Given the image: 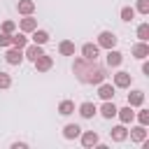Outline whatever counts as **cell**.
<instances>
[{
  "instance_id": "6da1fadb",
  "label": "cell",
  "mask_w": 149,
  "mask_h": 149,
  "mask_svg": "<svg viewBox=\"0 0 149 149\" xmlns=\"http://www.w3.org/2000/svg\"><path fill=\"white\" fill-rule=\"evenodd\" d=\"M72 70H74L77 79L84 81V84H100V81H105V77H107V72H105L102 65H98L95 61H88V58H84V56L74 61Z\"/></svg>"
},
{
  "instance_id": "7a4b0ae2",
  "label": "cell",
  "mask_w": 149,
  "mask_h": 149,
  "mask_svg": "<svg viewBox=\"0 0 149 149\" xmlns=\"http://www.w3.org/2000/svg\"><path fill=\"white\" fill-rule=\"evenodd\" d=\"M100 49H114L116 47V35L112 33V30H102L100 35H98V42H95Z\"/></svg>"
},
{
  "instance_id": "3957f363",
  "label": "cell",
  "mask_w": 149,
  "mask_h": 149,
  "mask_svg": "<svg viewBox=\"0 0 149 149\" xmlns=\"http://www.w3.org/2000/svg\"><path fill=\"white\" fill-rule=\"evenodd\" d=\"M33 63H35V70H37V72H47V70H51L54 58H51V56H47V54H42V56H37Z\"/></svg>"
},
{
  "instance_id": "277c9868",
  "label": "cell",
  "mask_w": 149,
  "mask_h": 149,
  "mask_svg": "<svg viewBox=\"0 0 149 149\" xmlns=\"http://www.w3.org/2000/svg\"><path fill=\"white\" fill-rule=\"evenodd\" d=\"M130 81H133V74L130 72H116L114 74V88H128L130 86Z\"/></svg>"
},
{
  "instance_id": "5b68a950",
  "label": "cell",
  "mask_w": 149,
  "mask_h": 149,
  "mask_svg": "<svg viewBox=\"0 0 149 149\" xmlns=\"http://www.w3.org/2000/svg\"><path fill=\"white\" fill-rule=\"evenodd\" d=\"M98 54H100V47L93 44V42H86V44L81 47V56L88 58V61H98Z\"/></svg>"
},
{
  "instance_id": "8992f818",
  "label": "cell",
  "mask_w": 149,
  "mask_h": 149,
  "mask_svg": "<svg viewBox=\"0 0 149 149\" xmlns=\"http://www.w3.org/2000/svg\"><path fill=\"white\" fill-rule=\"evenodd\" d=\"M5 61H7L9 65H19V63L23 61V51H21L19 47H12V49H7V54H5Z\"/></svg>"
},
{
  "instance_id": "52a82bcc",
  "label": "cell",
  "mask_w": 149,
  "mask_h": 149,
  "mask_svg": "<svg viewBox=\"0 0 149 149\" xmlns=\"http://www.w3.org/2000/svg\"><path fill=\"white\" fill-rule=\"evenodd\" d=\"M109 137H112L114 142H123V140L128 137V128H126V123H121V126H114V128L109 130Z\"/></svg>"
},
{
  "instance_id": "ba28073f",
  "label": "cell",
  "mask_w": 149,
  "mask_h": 149,
  "mask_svg": "<svg viewBox=\"0 0 149 149\" xmlns=\"http://www.w3.org/2000/svg\"><path fill=\"white\" fill-rule=\"evenodd\" d=\"M23 49H26V51H23V58H28V61H35L37 56L44 54V51H42V44H30V47L26 44Z\"/></svg>"
},
{
  "instance_id": "9c48e42d",
  "label": "cell",
  "mask_w": 149,
  "mask_h": 149,
  "mask_svg": "<svg viewBox=\"0 0 149 149\" xmlns=\"http://www.w3.org/2000/svg\"><path fill=\"white\" fill-rule=\"evenodd\" d=\"M121 61H123V54H121V51H116V49H107V65H109V68H119Z\"/></svg>"
},
{
  "instance_id": "30bf717a",
  "label": "cell",
  "mask_w": 149,
  "mask_h": 149,
  "mask_svg": "<svg viewBox=\"0 0 149 149\" xmlns=\"http://www.w3.org/2000/svg\"><path fill=\"white\" fill-rule=\"evenodd\" d=\"M98 95H100L102 100H112V98H114V86L100 81V84H98Z\"/></svg>"
},
{
  "instance_id": "8fae6325",
  "label": "cell",
  "mask_w": 149,
  "mask_h": 149,
  "mask_svg": "<svg viewBox=\"0 0 149 149\" xmlns=\"http://www.w3.org/2000/svg\"><path fill=\"white\" fill-rule=\"evenodd\" d=\"M128 135H130V140H133V142H142V140H147V128L140 123V126L130 128V130H128Z\"/></svg>"
},
{
  "instance_id": "7c38bea8",
  "label": "cell",
  "mask_w": 149,
  "mask_h": 149,
  "mask_svg": "<svg viewBox=\"0 0 149 149\" xmlns=\"http://www.w3.org/2000/svg\"><path fill=\"white\" fill-rule=\"evenodd\" d=\"M79 135H81V144H84V147H95V144L100 142L95 130H86V133H79Z\"/></svg>"
},
{
  "instance_id": "4fadbf2b",
  "label": "cell",
  "mask_w": 149,
  "mask_h": 149,
  "mask_svg": "<svg viewBox=\"0 0 149 149\" xmlns=\"http://www.w3.org/2000/svg\"><path fill=\"white\" fill-rule=\"evenodd\" d=\"M133 56L140 58V61H144V58L149 56V44H147V42H137V44L133 47Z\"/></svg>"
},
{
  "instance_id": "5bb4252c",
  "label": "cell",
  "mask_w": 149,
  "mask_h": 149,
  "mask_svg": "<svg viewBox=\"0 0 149 149\" xmlns=\"http://www.w3.org/2000/svg\"><path fill=\"white\" fill-rule=\"evenodd\" d=\"M116 114H119V119H121V123H130V121L135 119V112H133V107H130V105H126V107H121V109H116Z\"/></svg>"
},
{
  "instance_id": "9a60e30c",
  "label": "cell",
  "mask_w": 149,
  "mask_h": 149,
  "mask_svg": "<svg viewBox=\"0 0 149 149\" xmlns=\"http://www.w3.org/2000/svg\"><path fill=\"white\" fill-rule=\"evenodd\" d=\"M19 28H21L23 33H33V30L37 28V21H35V19H33V16L28 14L26 19H21V21H19Z\"/></svg>"
},
{
  "instance_id": "2e32d148",
  "label": "cell",
  "mask_w": 149,
  "mask_h": 149,
  "mask_svg": "<svg viewBox=\"0 0 149 149\" xmlns=\"http://www.w3.org/2000/svg\"><path fill=\"white\" fill-rule=\"evenodd\" d=\"M144 102V91H130L128 93V105L130 107H140Z\"/></svg>"
},
{
  "instance_id": "e0dca14e",
  "label": "cell",
  "mask_w": 149,
  "mask_h": 149,
  "mask_svg": "<svg viewBox=\"0 0 149 149\" xmlns=\"http://www.w3.org/2000/svg\"><path fill=\"white\" fill-rule=\"evenodd\" d=\"M79 133H81V128H79L77 123H68V126L63 128V137H65V140H74V137H79Z\"/></svg>"
},
{
  "instance_id": "ac0fdd59",
  "label": "cell",
  "mask_w": 149,
  "mask_h": 149,
  "mask_svg": "<svg viewBox=\"0 0 149 149\" xmlns=\"http://www.w3.org/2000/svg\"><path fill=\"white\" fill-rule=\"evenodd\" d=\"M16 9H19V14L28 16V14H33V12H35V2H33V0H19Z\"/></svg>"
},
{
  "instance_id": "d6986e66",
  "label": "cell",
  "mask_w": 149,
  "mask_h": 149,
  "mask_svg": "<svg viewBox=\"0 0 149 149\" xmlns=\"http://www.w3.org/2000/svg\"><path fill=\"white\" fill-rule=\"evenodd\" d=\"M100 114H102L105 119H112V116H116V105H114L112 100H105V105L100 107Z\"/></svg>"
},
{
  "instance_id": "ffe728a7",
  "label": "cell",
  "mask_w": 149,
  "mask_h": 149,
  "mask_svg": "<svg viewBox=\"0 0 149 149\" xmlns=\"http://www.w3.org/2000/svg\"><path fill=\"white\" fill-rule=\"evenodd\" d=\"M58 51H61V56H74V42L63 40V42L58 44Z\"/></svg>"
},
{
  "instance_id": "44dd1931",
  "label": "cell",
  "mask_w": 149,
  "mask_h": 149,
  "mask_svg": "<svg viewBox=\"0 0 149 149\" xmlns=\"http://www.w3.org/2000/svg\"><path fill=\"white\" fill-rule=\"evenodd\" d=\"M95 112H98V109H95V105H93V102H81V105H79V114H81L84 119H91Z\"/></svg>"
},
{
  "instance_id": "7402d4cb",
  "label": "cell",
  "mask_w": 149,
  "mask_h": 149,
  "mask_svg": "<svg viewBox=\"0 0 149 149\" xmlns=\"http://www.w3.org/2000/svg\"><path fill=\"white\" fill-rule=\"evenodd\" d=\"M33 42H35V44H47V42H49V33L35 28V30H33Z\"/></svg>"
},
{
  "instance_id": "603a6c76",
  "label": "cell",
  "mask_w": 149,
  "mask_h": 149,
  "mask_svg": "<svg viewBox=\"0 0 149 149\" xmlns=\"http://www.w3.org/2000/svg\"><path fill=\"white\" fill-rule=\"evenodd\" d=\"M72 112H74V102H72V100H63V102L58 105V114L68 116V114H72Z\"/></svg>"
},
{
  "instance_id": "cb8c5ba5",
  "label": "cell",
  "mask_w": 149,
  "mask_h": 149,
  "mask_svg": "<svg viewBox=\"0 0 149 149\" xmlns=\"http://www.w3.org/2000/svg\"><path fill=\"white\" fill-rule=\"evenodd\" d=\"M137 37H140V42L149 40V23H140L137 26Z\"/></svg>"
},
{
  "instance_id": "d4e9b609",
  "label": "cell",
  "mask_w": 149,
  "mask_h": 149,
  "mask_svg": "<svg viewBox=\"0 0 149 149\" xmlns=\"http://www.w3.org/2000/svg\"><path fill=\"white\" fill-rule=\"evenodd\" d=\"M28 44V37L26 35H12V47H19V49H23Z\"/></svg>"
},
{
  "instance_id": "484cf974",
  "label": "cell",
  "mask_w": 149,
  "mask_h": 149,
  "mask_svg": "<svg viewBox=\"0 0 149 149\" xmlns=\"http://www.w3.org/2000/svg\"><path fill=\"white\" fill-rule=\"evenodd\" d=\"M135 19V9L133 7H123L121 9V21H133Z\"/></svg>"
},
{
  "instance_id": "4316f807",
  "label": "cell",
  "mask_w": 149,
  "mask_h": 149,
  "mask_svg": "<svg viewBox=\"0 0 149 149\" xmlns=\"http://www.w3.org/2000/svg\"><path fill=\"white\" fill-rule=\"evenodd\" d=\"M12 86V77L7 72H0V88H9Z\"/></svg>"
},
{
  "instance_id": "83f0119b",
  "label": "cell",
  "mask_w": 149,
  "mask_h": 149,
  "mask_svg": "<svg viewBox=\"0 0 149 149\" xmlns=\"http://www.w3.org/2000/svg\"><path fill=\"white\" fill-rule=\"evenodd\" d=\"M137 121H140L142 126H147V123H149V109H140V112H137Z\"/></svg>"
},
{
  "instance_id": "f1b7e54d",
  "label": "cell",
  "mask_w": 149,
  "mask_h": 149,
  "mask_svg": "<svg viewBox=\"0 0 149 149\" xmlns=\"http://www.w3.org/2000/svg\"><path fill=\"white\" fill-rule=\"evenodd\" d=\"M137 12L140 14H149V0H137Z\"/></svg>"
},
{
  "instance_id": "f546056e",
  "label": "cell",
  "mask_w": 149,
  "mask_h": 149,
  "mask_svg": "<svg viewBox=\"0 0 149 149\" xmlns=\"http://www.w3.org/2000/svg\"><path fill=\"white\" fill-rule=\"evenodd\" d=\"M12 44V35L9 33H0V47H9Z\"/></svg>"
},
{
  "instance_id": "4dcf8cb0",
  "label": "cell",
  "mask_w": 149,
  "mask_h": 149,
  "mask_svg": "<svg viewBox=\"0 0 149 149\" xmlns=\"http://www.w3.org/2000/svg\"><path fill=\"white\" fill-rule=\"evenodd\" d=\"M14 28H16V23H14V21H5V23H2V33H9V35H12V33H14Z\"/></svg>"
},
{
  "instance_id": "1f68e13d",
  "label": "cell",
  "mask_w": 149,
  "mask_h": 149,
  "mask_svg": "<svg viewBox=\"0 0 149 149\" xmlns=\"http://www.w3.org/2000/svg\"><path fill=\"white\" fill-rule=\"evenodd\" d=\"M142 72H144V74H149V63H147V61L142 63Z\"/></svg>"
}]
</instances>
